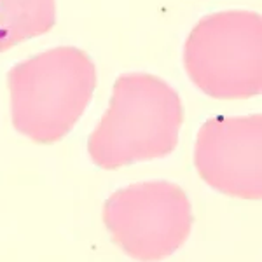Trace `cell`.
Wrapping results in <instances>:
<instances>
[{
    "mask_svg": "<svg viewBox=\"0 0 262 262\" xmlns=\"http://www.w3.org/2000/svg\"><path fill=\"white\" fill-rule=\"evenodd\" d=\"M184 105L161 77L143 72L124 74L88 140L91 161L101 170L170 156L179 143Z\"/></svg>",
    "mask_w": 262,
    "mask_h": 262,
    "instance_id": "1",
    "label": "cell"
},
{
    "mask_svg": "<svg viewBox=\"0 0 262 262\" xmlns=\"http://www.w3.org/2000/svg\"><path fill=\"white\" fill-rule=\"evenodd\" d=\"M12 124L37 143H54L74 129L96 88V69L86 51L48 49L7 74Z\"/></svg>",
    "mask_w": 262,
    "mask_h": 262,
    "instance_id": "2",
    "label": "cell"
},
{
    "mask_svg": "<svg viewBox=\"0 0 262 262\" xmlns=\"http://www.w3.org/2000/svg\"><path fill=\"white\" fill-rule=\"evenodd\" d=\"M194 86L217 100H245L262 91V19L252 11L203 18L184 46Z\"/></svg>",
    "mask_w": 262,
    "mask_h": 262,
    "instance_id": "3",
    "label": "cell"
},
{
    "mask_svg": "<svg viewBox=\"0 0 262 262\" xmlns=\"http://www.w3.org/2000/svg\"><path fill=\"white\" fill-rule=\"evenodd\" d=\"M103 222L114 243L135 260H161L187 242L192 205L173 182H140L105 201Z\"/></svg>",
    "mask_w": 262,
    "mask_h": 262,
    "instance_id": "4",
    "label": "cell"
},
{
    "mask_svg": "<svg viewBox=\"0 0 262 262\" xmlns=\"http://www.w3.org/2000/svg\"><path fill=\"white\" fill-rule=\"evenodd\" d=\"M194 164L215 191L239 200H260L262 116L208 119L198 133Z\"/></svg>",
    "mask_w": 262,
    "mask_h": 262,
    "instance_id": "5",
    "label": "cell"
},
{
    "mask_svg": "<svg viewBox=\"0 0 262 262\" xmlns=\"http://www.w3.org/2000/svg\"><path fill=\"white\" fill-rule=\"evenodd\" d=\"M56 25V0H0V53L48 33Z\"/></svg>",
    "mask_w": 262,
    "mask_h": 262,
    "instance_id": "6",
    "label": "cell"
}]
</instances>
